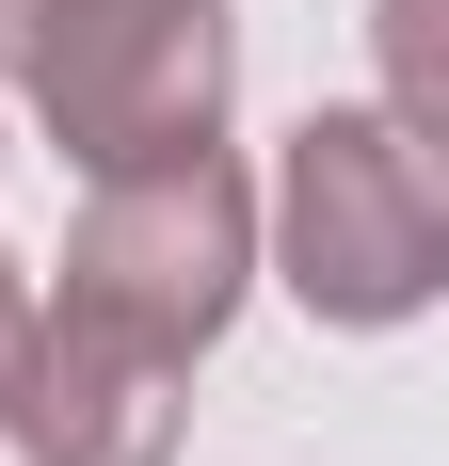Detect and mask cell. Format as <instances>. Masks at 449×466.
<instances>
[{"instance_id":"277c9868","label":"cell","mask_w":449,"mask_h":466,"mask_svg":"<svg viewBox=\"0 0 449 466\" xmlns=\"http://www.w3.org/2000/svg\"><path fill=\"white\" fill-rule=\"evenodd\" d=\"M0 434H16V466H177V434H193V354L113 338V322H81V306L33 289Z\"/></svg>"},{"instance_id":"5b68a950","label":"cell","mask_w":449,"mask_h":466,"mask_svg":"<svg viewBox=\"0 0 449 466\" xmlns=\"http://www.w3.org/2000/svg\"><path fill=\"white\" fill-rule=\"evenodd\" d=\"M369 48H385V113L449 145V0H369Z\"/></svg>"},{"instance_id":"3957f363","label":"cell","mask_w":449,"mask_h":466,"mask_svg":"<svg viewBox=\"0 0 449 466\" xmlns=\"http://www.w3.org/2000/svg\"><path fill=\"white\" fill-rule=\"evenodd\" d=\"M257 289V177L224 145H161V161H113L81 177V226H65V289L113 338H161V354H209Z\"/></svg>"},{"instance_id":"6da1fadb","label":"cell","mask_w":449,"mask_h":466,"mask_svg":"<svg viewBox=\"0 0 449 466\" xmlns=\"http://www.w3.org/2000/svg\"><path fill=\"white\" fill-rule=\"evenodd\" d=\"M257 274H289V306L337 338H385L449 289V145H417L385 96H321L273 145L257 193Z\"/></svg>"},{"instance_id":"8992f818","label":"cell","mask_w":449,"mask_h":466,"mask_svg":"<svg viewBox=\"0 0 449 466\" xmlns=\"http://www.w3.org/2000/svg\"><path fill=\"white\" fill-rule=\"evenodd\" d=\"M16 338H33V274L0 258V386H16Z\"/></svg>"},{"instance_id":"7a4b0ae2","label":"cell","mask_w":449,"mask_h":466,"mask_svg":"<svg viewBox=\"0 0 449 466\" xmlns=\"http://www.w3.org/2000/svg\"><path fill=\"white\" fill-rule=\"evenodd\" d=\"M0 96L81 177L161 161V145H224L241 16L224 0H0Z\"/></svg>"}]
</instances>
